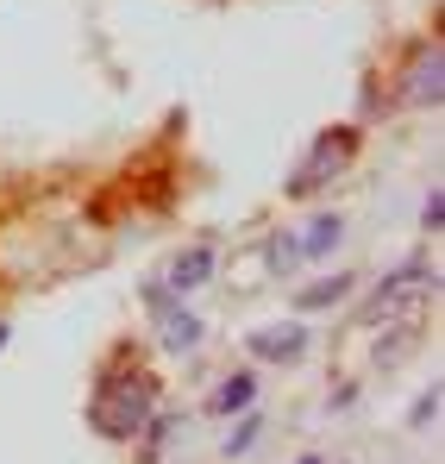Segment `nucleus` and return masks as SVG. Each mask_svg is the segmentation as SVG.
Returning a JSON list of instances; mask_svg holds the SVG:
<instances>
[{
  "instance_id": "1",
  "label": "nucleus",
  "mask_w": 445,
  "mask_h": 464,
  "mask_svg": "<svg viewBox=\"0 0 445 464\" xmlns=\"http://www.w3.org/2000/svg\"><path fill=\"white\" fill-rule=\"evenodd\" d=\"M157 414V383L150 377H107L88 401V420L101 440H132L145 433V420Z\"/></svg>"
},
{
  "instance_id": "2",
  "label": "nucleus",
  "mask_w": 445,
  "mask_h": 464,
  "mask_svg": "<svg viewBox=\"0 0 445 464\" xmlns=\"http://www.w3.org/2000/svg\"><path fill=\"white\" fill-rule=\"evenodd\" d=\"M427 295H433V270H427V264H401V270L371 295V320L376 326H382V320H414V314L427 308Z\"/></svg>"
},
{
  "instance_id": "3",
  "label": "nucleus",
  "mask_w": 445,
  "mask_h": 464,
  "mask_svg": "<svg viewBox=\"0 0 445 464\" xmlns=\"http://www.w3.org/2000/svg\"><path fill=\"white\" fill-rule=\"evenodd\" d=\"M352 151H358V132H352V126H339V132H320V139H314V151H307V163H301L295 176H289V195H314L320 182H333V176L352 163Z\"/></svg>"
},
{
  "instance_id": "4",
  "label": "nucleus",
  "mask_w": 445,
  "mask_h": 464,
  "mask_svg": "<svg viewBox=\"0 0 445 464\" xmlns=\"http://www.w3.org/2000/svg\"><path fill=\"white\" fill-rule=\"evenodd\" d=\"M440 94H445V57H440V44H433V51H421V57L408 63L401 101H408V107H440Z\"/></svg>"
},
{
  "instance_id": "5",
  "label": "nucleus",
  "mask_w": 445,
  "mask_h": 464,
  "mask_svg": "<svg viewBox=\"0 0 445 464\" xmlns=\"http://www.w3.org/2000/svg\"><path fill=\"white\" fill-rule=\"evenodd\" d=\"M251 352L257 358H270V364H289V358H301L307 352V326H264V333H251Z\"/></svg>"
},
{
  "instance_id": "6",
  "label": "nucleus",
  "mask_w": 445,
  "mask_h": 464,
  "mask_svg": "<svg viewBox=\"0 0 445 464\" xmlns=\"http://www.w3.org/2000/svg\"><path fill=\"white\" fill-rule=\"evenodd\" d=\"M157 333H163V345H169V352L201 345V320H195L189 308H163V314H157Z\"/></svg>"
},
{
  "instance_id": "7",
  "label": "nucleus",
  "mask_w": 445,
  "mask_h": 464,
  "mask_svg": "<svg viewBox=\"0 0 445 464\" xmlns=\"http://www.w3.org/2000/svg\"><path fill=\"white\" fill-rule=\"evenodd\" d=\"M214 276V257L208 251H182L176 264H169V289H195V283H208Z\"/></svg>"
},
{
  "instance_id": "8",
  "label": "nucleus",
  "mask_w": 445,
  "mask_h": 464,
  "mask_svg": "<svg viewBox=\"0 0 445 464\" xmlns=\"http://www.w3.org/2000/svg\"><path fill=\"white\" fill-rule=\"evenodd\" d=\"M345 289H352V276H326V283H307V289L295 295V308H301V314H314V308H333V302H339Z\"/></svg>"
},
{
  "instance_id": "9",
  "label": "nucleus",
  "mask_w": 445,
  "mask_h": 464,
  "mask_svg": "<svg viewBox=\"0 0 445 464\" xmlns=\"http://www.w3.org/2000/svg\"><path fill=\"white\" fill-rule=\"evenodd\" d=\"M339 232H345V220H339V214H320V220L307 227V238H295V245L320 257V251H333V245H339Z\"/></svg>"
},
{
  "instance_id": "10",
  "label": "nucleus",
  "mask_w": 445,
  "mask_h": 464,
  "mask_svg": "<svg viewBox=\"0 0 445 464\" xmlns=\"http://www.w3.org/2000/svg\"><path fill=\"white\" fill-rule=\"evenodd\" d=\"M251 377H226L220 383V395H214V414H238V408H251Z\"/></svg>"
},
{
  "instance_id": "11",
  "label": "nucleus",
  "mask_w": 445,
  "mask_h": 464,
  "mask_svg": "<svg viewBox=\"0 0 445 464\" xmlns=\"http://www.w3.org/2000/svg\"><path fill=\"white\" fill-rule=\"evenodd\" d=\"M433 414H440V389H427V395H421V401H414V414H408V420H414V427H427V420H433Z\"/></svg>"
},
{
  "instance_id": "12",
  "label": "nucleus",
  "mask_w": 445,
  "mask_h": 464,
  "mask_svg": "<svg viewBox=\"0 0 445 464\" xmlns=\"http://www.w3.org/2000/svg\"><path fill=\"white\" fill-rule=\"evenodd\" d=\"M270 257H276V270H295L301 245H295V238H276V245H270Z\"/></svg>"
},
{
  "instance_id": "13",
  "label": "nucleus",
  "mask_w": 445,
  "mask_h": 464,
  "mask_svg": "<svg viewBox=\"0 0 445 464\" xmlns=\"http://www.w3.org/2000/svg\"><path fill=\"white\" fill-rule=\"evenodd\" d=\"M301 464H333V459H301Z\"/></svg>"
},
{
  "instance_id": "14",
  "label": "nucleus",
  "mask_w": 445,
  "mask_h": 464,
  "mask_svg": "<svg viewBox=\"0 0 445 464\" xmlns=\"http://www.w3.org/2000/svg\"><path fill=\"white\" fill-rule=\"evenodd\" d=\"M0 345H6V326H0Z\"/></svg>"
}]
</instances>
